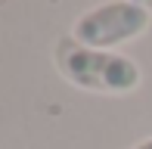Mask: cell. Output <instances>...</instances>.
<instances>
[{"label":"cell","instance_id":"obj_1","mask_svg":"<svg viewBox=\"0 0 152 149\" xmlns=\"http://www.w3.org/2000/svg\"><path fill=\"white\" fill-rule=\"evenodd\" d=\"M56 65L62 78L72 81L75 87L87 93H106V96H121L140 87L143 72L137 59L124 56L115 50H93L81 47L78 40H62L56 50Z\"/></svg>","mask_w":152,"mask_h":149},{"label":"cell","instance_id":"obj_2","mask_svg":"<svg viewBox=\"0 0 152 149\" xmlns=\"http://www.w3.org/2000/svg\"><path fill=\"white\" fill-rule=\"evenodd\" d=\"M146 28H149V6L134 3V0H106L75 19L72 37L81 47L115 50L127 40H137Z\"/></svg>","mask_w":152,"mask_h":149},{"label":"cell","instance_id":"obj_3","mask_svg":"<svg viewBox=\"0 0 152 149\" xmlns=\"http://www.w3.org/2000/svg\"><path fill=\"white\" fill-rule=\"evenodd\" d=\"M130 149H152V137L143 140V143H137V146H130Z\"/></svg>","mask_w":152,"mask_h":149},{"label":"cell","instance_id":"obj_4","mask_svg":"<svg viewBox=\"0 0 152 149\" xmlns=\"http://www.w3.org/2000/svg\"><path fill=\"white\" fill-rule=\"evenodd\" d=\"M134 3H143V6H149V3H152V0H134Z\"/></svg>","mask_w":152,"mask_h":149}]
</instances>
